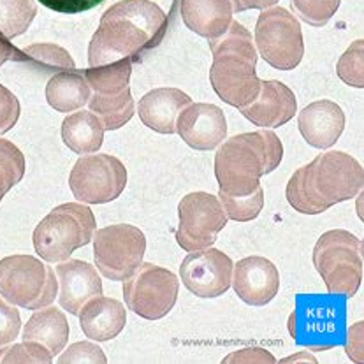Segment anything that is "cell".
I'll return each instance as SVG.
<instances>
[{
  "label": "cell",
  "instance_id": "1",
  "mask_svg": "<svg viewBox=\"0 0 364 364\" xmlns=\"http://www.w3.org/2000/svg\"><path fill=\"white\" fill-rule=\"evenodd\" d=\"M167 18L150 0H120L100 18L97 32L88 46L90 67L129 60L139 62L143 55L164 39Z\"/></svg>",
  "mask_w": 364,
  "mask_h": 364
},
{
  "label": "cell",
  "instance_id": "2",
  "mask_svg": "<svg viewBox=\"0 0 364 364\" xmlns=\"http://www.w3.org/2000/svg\"><path fill=\"white\" fill-rule=\"evenodd\" d=\"M363 167L343 151H326L292 174L287 200L304 215H318L363 191Z\"/></svg>",
  "mask_w": 364,
  "mask_h": 364
},
{
  "label": "cell",
  "instance_id": "3",
  "mask_svg": "<svg viewBox=\"0 0 364 364\" xmlns=\"http://www.w3.org/2000/svg\"><path fill=\"white\" fill-rule=\"evenodd\" d=\"M282 159L284 146L273 131L237 134L222 143L215 155L218 187L231 196L252 194L261 187V176L273 173Z\"/></svg>",
  "mask_w": 364,
  "mask_h": 364
},
{
  "label": "cell",
  "instance_id": "4",
  "mask_svg": "<svg viewBox=\"0 0 364 364\" xmlns=\"http://www.w3.org/2000/svg\"><path fill=\"white\" fill-rule=\"evenodd\" d=\"M210 50L215 58L210 81L218 97L234 107L255 100L261 92V80L255 74L257 51L252 33L232 21L220 37L210 39Z\"/></svg>",
  "mask_w": 364,
  "mask_h": 364
},
{
  "label": "cell",
  "instance_id": "5",
  "mask_svg": "<svg viewBox=\"0 0 364 364\" xmlns=\"http://www.w3.org/2000/svg\"><path fill=\"white\" fill-rule=\"evenodd\" d=\"M95 217L85 204L65 203L51 210L33 231L37 255L51 264L69 261L74 250L94 240Z\"/></svg>",
  "mask_w": 364,
  "mask_h": 364
},
{
  "label": "cell",
  "instance_id": "6",
  "mask_svg": "<svg viewBox=\"0 0 364 364\" xmlns=\"http://www.w3.org/2000/svg\"><path fill=\"white\" fill-rule=\"evenodd\" d=\"M314 264L329 294L354 298L363 280L361 240L343 229L324 232L314 248Z\"/></svg>",
  "mask_w": 364,
  "mask_h": 364
},
{
  "label": "cell",
  "instance_id": "7",
  "mask_svg": "<svg viewBox=\"0 0 364 364\" xmlns=\"http://www.w3.org/2000/svg\"><path fill=\"white\" fill-rule=\"evenodd\" d=\"M58 294L57 273L32 255H11L0 261V296L14 306L41 310Z\"/></svg>",
  "mask_w": 364,
  "mask_h": 364
},
{
  "label": "cell",
  "instance_id": "8",
  "mask_svg": "<svg viewBox=\"0 0 364 364\" xmlns=\"http://www.w3.org/2000/svg\"><path fill=\"white\" fill-rule=\"evenodd\" d=\"M345 301L331 296H299L296 311L289 318V333L296 343L311 350H328L343 343Z\"/></svg>",
  "mask_w": 364,
  "mask_h": 364
},
{
  "label": "cell",
  "instance_id": "9",
  "mask_svg": "<svg viewBox=\"0 0 364 364\" xmlns=\"http://www.w3.org/2000/svg\"><path fill=\"white\" fill-rule=\"evenodd\" d=\"M92 88L88 106L102 122L106 131L124 127L134 117V99L131 94L132 62L122 60L114 64L90 67L83 70Z\"/></svg>",
  "mask_w": 364,
  "mask_h": 364
},
{
  "label": "cell",
  "instance_id": "10",
  "mask_svg": "<svg viewBox=\"0 0 364 364\" xmlns=\"http://www.w3.org/2000/svg\"><path fill=\"white\" fill-rule=\"evenodd\" d=\"M259 53L274 69L292 70L303 60L304 44L298 18L284 7H267L255 25Z\"/></svg>",
  "mask_w": 364,
  "mask_h": 364
},
{
  "label": "cell",
  "instance_id": "11",
  "mask_svg": "<svg viewBox=\"0 0 364 364\" xmlns=\"http://www.w3.org/2000/svg\"><path fill=\"white\" fill-rule=\"evenodd\" d=\"M124 282V299L129 310L148 321L166 317L178 299L180 282L176 274L151 262H141L132 277Z\"/></svg>",
  "mask_w": 364,
  "mask_h": 364
},
{
  "label": "cell",
  "instance_id": "12",
  "mask_svg": "<svg viewBox=\"0 0 364 364\" xmlns=\"http://www.w3.org/2000/svg\"><path fill=\"white\" fill-rule=\"evenodd\" d=\"M146 252L143 231L129 224L109 225L94 234V259L107 280L124 282L141 266Z\"/></svg>",
  "mask_w": 364,
  "mask_h": 364
},
{
  "label": "cell",
  "instance_id": "13",
  "mask_svg": "<svg viewBox=\"0 0 364 364\" xmlns=\"http://www.w3.org/2000/svg\"><path fill=\"white\" fill-rule=\"evenodd\" d=\"M127 185V169L117 157L107 154L77 159L69 176L74 198L87 204L111 203Z\"/></svg>",
  "mask_w": 364,
  "mask_h": 364
},
{
  "label": "cell",
  "instance_id": "14",
  "mask_svg": "<svg viewBox=\"0 0 364 364\" xmlns=\"http://www.w3.org/2000/svg\"><path fill=\"white\" fill-rule=\"evenodd\" d=\"M178 215L180 225L176 229V241L187 252L210 248L228 224L220 199L208 192L185 196L178 204Z\"/></svg>",
  "mask_w": 364,
  "mask_h": 364
},
{
  "label": "cell",
  "instance_id": "15",
  "mask_svg": "<svg viewBox=\"0 0 364 364\" xmlns=\"http://www.w3.org/2000/svg\"><path fill=\"white\" fill-rule=\"evenodd\" d=\"M185 287L203 299L225 294L232 282V261L217 248L191 252L180 266Z\"/></svg>",
  "mask_w": 364,
  "mask_h": 364
},
{
  "label": "cell",
  "instance_id": "16",
  "mask_svg": "<svg viewBox=\"0 0 364 364\" xmlns=\"http://www.w3.org/2000/svg\"><path fill=\"white\" fill-rule=\"evenodd\" d=\"M176 132L194 150L210 151L220 146L228 137V120L218 106L191 102L178 114Z\"/></svg>",
  "mask_w": 364,
  "mask_h": 364
},
{
  "label": "cell",
  "instance_id": "17",
  "mask_svg": "<svg viewBox=\"0 0 364 364\" xmlns=\"http://www.w3.org/2000/svg\"><path fill=\"white\" fill-rule=\"evenodd\" d=\"M231 285L241 301L252 306H264L280 289V274L277 266L266 257L252 255L232 266Z\"/></svg>",
  "mask_w": 364,
  "mask_h": 364
},
{
  "label": "cell",
  "instance_id": "18",
  "mask_svg": "<svg viewBox=\"0 0 364 364\" xmlns=\"http://www.w3.org/2000/svg\"><path fill=\"white\" fill-rule=\"evenodd\" d=\"M241 114L257 127L277 129L287 124L298 113L294 92L280 81H261V92L247 106L240 107Z\"/></svg>",
  "mask_w": 364,
  "mask_h": 364
},
{
  "label": "cell",
  "instance_id": "19",
  "mask_svg": "<svg viewBox=\"0 0 364 364\" xmlns=\"http://www.w3.org/2000/svg\"><path fill=\"white\" fill-rule=\"evenodd\" d=\"M55 273L58 274L60 294L58 303L69 314L77 315L90 299L102 296V282L99 271L85 261L58 262Z\"/></svg>",
  "mask_w": 364,
  "mask_h": 364
},
{
  "label": "cell",
  "instance_id": "20",
  "mask_svg": "<svg viewBox=\"0 0 364 364\" xmlns=\"http://www.w3.org/2000/svg\"><path fill=\"white\" fill-rule=\"evenodd\" d=\"M301 136L315 148H331L345 129V113L333 100H315L298 117Z\"/></svg>",
  "mask_w": 364,
  "mask_h": 364
},
{
  "label": "cell",
  "instance_id": "21",
  "mask_svg": "<svg viewBox=\"0 0 364 364\" xmlns=\"http://www.w3.org/2000/svg\"><path fill=\"white\" fill-rule=\"evenodd\" d=\"M191 97L178 88H155L137 104L139 118L148 129L161 134L176 132V118Z\"/></svg>",
  "mask_w": 364,
  "mask_h": 364
},
{
  "label": "cell",
  "instance_id": "22",
  "mask_svg": "<svg viewBox=\"0 0 364 364\" xmlns=\"http://www.w3.org/2000/svg\"><path fill=\"white\" fill-rule=\"evenodd\" d=\"M81 329L87 334L88 340L107 341L113 340L117 334L122 333L125 322H127V311L120 301L113 298H97L90 299L80 310Z\"/></svg>",
  "mask_w": 364,
  "mask_h": 364
},
{
  "label": "cell",
  "instance_id": "23",
  "mask_svg": "<svg viewBox=\"0 0 364 364\" xmlns=\"http://www.w3.org/2000/svg\"><path fill=\"white\" fill-rule=\"evenodd\" d=\"M181 20L199 36L215 39L232 23L231 0H181Z\"/></svg>",
  "mask_w": 364,
  "mask_h": 364
},
{
  "label": "cell",
  "instance_id": "24",
  "mask_svg": "<svg viewBox=\"0 0 364 364\" xmlns=\"http://www.w3.org/2000/svg\"><path fill=\"white\" fill-rule=\"evenodd\" d=\"M23 340L44 345L51 355H58L69 340V324L64 311L55 306H44L36 311L23 329Z\"/></svg>",
  "mask_w": 364,
  "mask_h": 364
},
{
  "label": "cell",
  "instance_id": "25",
  "mask_svg": "<svg viewBox=\"0 0 364 364\" xmlns=\"http://www.w3.org/2000/svg\"><path fill=\"white\" fill-rule=\"evenodd\" d=\"M90 95L92 88L83 70L81 73L77 70L58 73L46 85L48 104L60 113H73V111L87 106Z\"/></svg>",
  "mask_w": 364,
  "mask_h": 364
},
{
  "label": "cell",
  "instance_id": "26",
  "mask_svg": "<svg viewBox=\"0 0 364 364\" xmlns=\"http://www.w3.org/2000/svg\"><path fill=\"white\" fill-rule=\"evenodd\" d=\"M104 131L102 122L92 111H77L69 114L62 124V139L74 154L88 155L100 150Z\"/></svg>",
  "mask_w": 364,
  "mask_h": 364
},
{
  "label": "cell",
  "instance_id": "27",
  "mask_svg": "<svg viewBox=\"0 0 364 364\" xmlns=\"http://www.w3.org/2000/svg\"><path fill=\"white\" fill-rule=\"evenodd\" d=\"M13 60L31 64L33 69L44 70L46 74H58L76 69V64H74L69 51L51 43H37L23 48L21 51L18 50L16 57Z\"/></svg>",
  "mask_w": 364,
  "mask_h": 364
},
{
  "label": "cell",
  "instance_id": "28",
  "mask_svg": "<svg viewBox=\"0 0 364 364\" xmlns=\"http://www.w3.org/2000/svg\"><path fill=\"white\" fill-rule=\"evenodd\" d=\"M37 14L33 0H0V33L6 39L28 31Z\"/></svg>",
  "mask_w": 364,
  "mask_h": 364
},
{
  "label": "cell",
  "instance_id": "29",
  "mask_svg": "<svg viewBox=\"0 0 364 364\" xmlns=\"http://www.w3.org/2000/svg\"><path fill=\"white\" fill-rule=\"evenodd\" d=\"M222 206H224L228 218L236 222H250L259 217L262 206H264V191L259 187L248 196H231L225 192H218Z\"/></svg>",
  "mask_w": 364,
  "mask_h": 364
},
{
  "label": "cell",
  "instance_id": "30",
  "mask_svg": "<svg viewBox=\"0 0 364 364\" xmlns=\"http://www.w3.org/2000/svg\"><path fill=\"white\" fill-rule=\"evenodd\" d=\"M25 174V157L11 141L0 139V200Z\"/></svg>",
  "mask_w": 364,
  "mask_h": 364
},
{
  "label": "cell",
  "instance_id": "31",
  "mask_svg": "<svg viewBox=\"0 0 364 364\" xmlns=\"http://www.w3.org/2000/svg\"><path fill=\"white\" fill-rule=\"evenodd\" d=\"M336 73L341 81L355 88L364 87V43L361 39L352 43L340 57Z\"/></svg>",
  "mask_w": 364,
  "mask_h": 364
},
{
  "label": "cell",
  "instance_id": "32",
  "mask_svg": "<svg viewBox=\"0 0 364 364\" xmlns=\"http://www.w3.org/2000/svg\"><path fill=\"white\" fill-rule=\"evenodd\" d=\"M341 0H292L296 14L311 27H324L334 16Z\"/></svg>",
  "mask_w": 364,
  "mask_h": 364
},
{
  "label": "cell",
  "instance_id": "33",
  "mask_svg": "<svg viewBox=\"0 0 364 364\" xmlns=\"http://www.w3.org/2000/svg\"><path fill=\"white\" fill-rule=\"evenodd\" d=\"M53 361V355L44 345L37 341H27L23 343L9 345L2 347L0 345V363H37V364H50Z\"/></svg>",
  "mask_w": 364,
  "mask_h": 364
},
{
  "label": "cell",
  "instance_id": "34",
  "mask_svg": "<svg viewBox=\"0 0 364 364\" xmlns=\"http://www.w3.org/2000/svg\"><path fill=\"white\" fill-rule=\"evenodd\" d=\"M58 363L67 364V363H77V364H85V363H107L106 354L100 347H97L95 343H90V341H80V343H74L73 347H69L65 350V354H62L58 358Z\"/></svg>",
  "mask_w": 364,
  "mask_h": 364
},
{
  "label": "cell",
  "instance_id": "35",
  "mask_svg": "<svg viewBox=\"0 0 364 364\" xmlns=\"http://www.w3.org/2000/svg\"><path fill=\"white\" fill-rule=\"evenodd\" d=\"M21 317L9 301L0 298V345L14 341L20 334Z\"/></svg>",
  "mask_w": 364,
  "mask_h": 364
},
{
  "label": "cell",
  "instance_id": "36",
  "mask_svg": "<svg viewBox=\"0 0 364 364\" xmlns=\"http://www.w3.org/2000/svg\"><path fill=\"white\" fill-rule=\"evenodd\" d=\"M20 118V100L0 85V134L9 132Z\"/></svg>",
  "mask_w": 364,
  "mask_h": 364
},
{
  "label": "cell",
  "instance_id": "37",
  "mask_svg": "<svg viewBox=\"0 0 364 364\" xmlns=\"http://www.w3.org/2000/svg\"><path fill=\"white\" fill-rule=\"evenodd\" d=\"M37 2H41L48 9L57 11V13L76 14L88 9H94L95 6H99L104 0H37Z\"/></svg>",
  "mask_w": 364,
  "mask_h": 364
},
{
  "label": "cell",
  "instance_id": "38",
  "mask_svg": "<svg viewBox=\"0 0 364 364\" xmlns=\"http://www.w3.org/2000/svg\"><path fill=\"white\" fill-rule=\"evenodd\" d=\"M224 363H274V358L262 348H245L225 358Z\"/></svg>",
  "mask_w": 364,
  "mask_h": 364
},
{
  "label": "cell",
  "instance_id": "39",
  "mask_svg": "<svg viewBox=\"0 0 364 364\" xmlns=\"http://www.w3.org/2000/svg\"><path fill=\"white\" fill-rule=\"evenodd\" d=\"M278 0H231L232 13H243L248 9H267L273 7Z\"/></svg>",
  "mask_w": 364,
  "mask_h": 364
},
{
  "label": "cell",
  "instance_id": "40",
  "mask_svg": "<svg viewBox=\"0 0 364 364\" xmlns=\"http://www.w3.org/2000/svg\"><path fill=\"white\" fill-rule=\"evenodd\" d=\"M16 48L9 43V39H6V37L0 33V65L6 64L7 60H13V58L16 57Z\"/></svg>",
  "mask_w": 364,
  "mask_h": 364
}]
</instances>
